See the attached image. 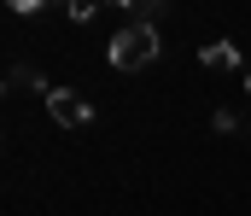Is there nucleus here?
<instances>
[{"instance_id": "nucleus-1", "label": "nucleus", "mask_w": 251, "mask_h": 216, "mask_svg": "<svg viewBox=\"0 0 251 216\" xmlns=\"http://www.w3.org/2000/svg\"><path fill=\"white\" fill-rule=\"evenodd\" d=\"M152 59H158V29L152 24H128V29L111 35V65L117 71H146Z\"/></svg>"}, {"instance_id": "nucleus-2", "label": "nucleus", "mask_w": 251, "mask_h": 216, "mask_svg": "<svg viewBox=\"0 0 251 216\" xmlns=\"http://www.w3.org/2000/svg\"><path fill=\"white\" fill-rule=\"evenodd\" d=\"M47 111H53L59 129H88V123H94V105H88L82 94H70V88H53V94H47Z\"/></svg>"}, {"instance_id": "nucleus-3", "label": "nucleus", "mask_w": 251, "mask_h": 216, "mask_svg": "<svg viewBox=\"0 0 251 216\" xmlns=\"http://www.w3.org/2000/svg\"><path fill=\"white\" fill-rule=\"evenodd\" d=\"M199 65H204V71H234V65H240V47H234V41H210V47L199 53Z\"/></svg>"}, {"instance_id": "nucleus-4", "label": "nucleus", "mask_w": 251, "mask_h": 216, "mask_svg": "<svg viewBox=\"0 0 251 216\" xmlns=\"http://www.w3.org/2000/svg\"><path fill=\"white\" fill-rule=\"evenodd\" d=\"M6 88H35V94H41V99H47V94H53V88H47V82H41V71H29V65H12V71H6Z\"/></svg>"}, {"instance_id": "nucleus-5", "label": "nucleus", "mask_w": 251, "mask_h": 216, "mask_svg": "<svg viewBox=\"0 0 251 216\" xmlns=\"http://www.w3.org/2000/svg\"><path fill=\"white\" fill-rule=\"evenodd\" d=\"M158 12H164V0H134V24H152Z\"/></svg>"}, {"instance_id": "nucleus-6", "label": "nucleus", "mask_w": 251, "mask_h": 216, "mask_svg": "<svg viewBox=\"0 0 251 216\" xmlns=\"http://www.w3.org/2000/svg\"><path fill=\"white\" fill-rule=\"evenodd\" d=\"M210 129H216V135H234V129H240V117H234V111H216V117H210Z\"/></svg>"}, {"instance_id": "nucleus-7", "label": "nucleus", "mask_w": 251, "mask_h": 216, "mask_svg": "<svg viewBox=\"0 0 251 216\" xmlns=\"http://www.w3.org/2000/svg\"><path fill=\"white\" fill-rule=\"evenodd\" d=\"M246 88H251V65H246Z\"/></svg>"}]
</instances>
